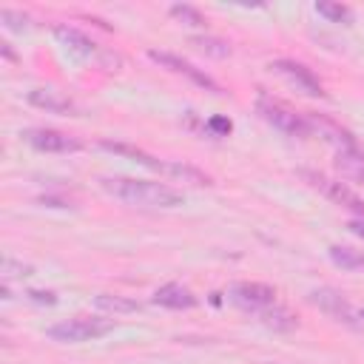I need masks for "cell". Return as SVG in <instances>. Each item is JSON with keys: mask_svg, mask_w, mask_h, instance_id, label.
<instances>
[{"mask_svg": "<svg viewBox=\"0 0 364 364\" xmlns=\"http://www.w3.org/2000/svg\"><path fill=\"white\" fill-rule=\"evenodd\" d=\"M102 191L125 205L134 208H179L185 196L162 182H148V179H131V176H105L100 179Z\"/></svg>", "mask_w": 364, "mask_h": 364, "instance_id": "cell-1", "label": "cell"}, {"mask_svg": "<svg viewBox=\"0 0 364 364\" xmlns=\"http://www.w3.org/2000/svg\"><path fill=\"white\" fill-rule=\"evenodd\" d=\"M256 111L259 117L273 125L276 131L287 134V136H310V125H307V117L304 114H296L290 105H284L282 100H273V97H259L256 102Z\"/></svg>", "mask_w": 364, "mask_h": 364, "instance_id": "cell-2", "label": "cell"}, {"mask_svg": "<svg viewBox=\"0 0 364 364\" xmlns=\"http://www.w3.org/2000/svg\"><path fill=\"white\" fill-rule=\"evenodd\" d=\"M111 330H114L111 318H68V321L51 324L46 330V336L60 344H80V341H94Z\"/></svg>", "mask_w": 364, "mask_h": 364, "instance_id": "cell-3", "label": "cell"}, {"mask_svg": "<svg viewBox=\"0 0 364 364\" xmlns=\"http://www.w3.org/2000/svg\"><path fill=\"white\" fill-rule=\"evenodd\" d=\"M301 179H307V185L310 188H316V191H321L330 202H336V205H341V208H347V210H353V213H358V216H364V202L344 185V182H338V179H330V176H324V173H316V171H301Z\"/></svg>", "mask_w": 364, "mask_h": 364, "instance_id": "cell-4", "label": "cell"}, {"mask_svg": "<svg viewBox=\"0 0 364 364\" xmlns=\"http://www.w3.org/2000/svg\"><path fill=\"white\" fill-rule=\"evenodd\" d=\"M228 299L247 313H262L264 307L276 304V290L262 282H236V284H230Z\"/></svg>", "mask_w": 364, "mask_h": 364, "instance_id": "cell-5", "label": "cell"}, {"mask_svg": "<svg viewBox=\"0 0 364 364\" xmlns=\"http://www.w3.org/2000/svg\"><path fill=\"white\" fill-rule=\"evenodd\" d=\"M23 139L31 148L43 151V154H71V151H80L82 148V142L77 136H68V134L54 131V128H28L23 134Z\"/></svg>", "mask_w": 364, "mask_h": 364, "instance_id": "cell-6", "label": "cell"}, {"mask_svg": "<svg viewBox=\"0 0 364 364\" xmlns=\"http://www.w3.org/2000/svg\"><path fill=\"white\" fill-rule=\"evenodd\" d=\"M270 68H273L279 77H284L290 85H296L299 91H304L307 97H324V88H321L318 77H316L310 68H304L301 63H296V60H273Z\"/></svg>", "mask_w": 364, "mask_h": 364, "instance_id": "cell-7", "label": "cell"}, {"mask_svg": "<svg viewBox=\"0 0 364 364\" xmlns=\"http://www.w3.org/2000/svg\"><path fill=\"white\" fill-rule=\"evenodd\" d=\"M148 57H151L154 63H159L162 68H168V71H173V74H185L191 82H196V85H202V88H208V91H213V94H222V88H219L208 74H202L199 68H193L188 60H182V57H176V54H168V51H148Z\"/></svg>", "mask_w": 364, "mask_h": 364, "instance_id": "cell-8", "label": "cell"}, {"mask_svg": "<svg viewBox=\"0 0 364 364\" xmlns=\"http://www.w3.org/2000/svg\"><path fill=\"white\" fill-rule=\"evenodd\" d=\"M310 301H313L318 310H324L330 318L355 327V313H353V307L347 304V299H344L341 293H336V290H330V287H318V290L310 293Z\"/></svg>", "mask_w": 364, "mask_h": 364, "instance_id": "cell-9", "label": "cell"}, {"mask_svg": "<svg viewBox=\"0 0 364 364\" xmlns=\"http://www.w3.org/2000/svg\"><path fill=\"white\" fill-rule=\"evenodd\" d=\"M304 117H307L310 131H318V136H324L327 142H333V145H336V151L358 148L355 136H353L347 128H341L338 122H333V119H327V117H321V114H304Z\"/></svg>", "mask_w": 364, "mask_h": 364, "instance_id": "cell-10", "label": "cell"}, {"mask_svg": "<svg viewBox=\"0 0 364 364\" xmlns=\"http://www.w3.org/2000/svg\"><path fill=\"white\" fill-rule=\"evenodd\" d=\"M28 102H31L34 108L48 111V114H65V117H68V114L77 111L74 100L65 97V94L57 91V88H34V91H28Z\"/></svg>", "mask_w": 364, "mask_h": 364, "instance_id": "cell-11", "label": "cell"}, {"mask_svg": "<svg viewBox=\"0 0 364 364\" xmlns=\"http://www.w3.org/2000/svg\"><path fill=\"white\" fill-rule=\"evenodd\" d=\"M154 301L159 307H168V310H191V307H196V296L188 287L176 284V282H168V284L156 287Z\"/></svg>", "mask_w": 364, "mask_h": 364, "instance_id": "cell-12", "label": "cell"}, {"mask_svg": "<svg viewBox=\"0 0 364 364\" xmlns=\"http://www.w3.org/2000/svg\"><path fill=\"white\" fill-rule=\"evenodd\" d=\"M336 171L341 173V179L358 182L364 185V151L361 148H347V151H336Z\"/></svg>", "mask_w": 364, "mask_h": 364, "instance_id": "cell-13", "label": "cell"}, {"mask_svg": "<svg viewBox=\"0 0 364 364\" xmlns=\"http://www.w3.org/2000/svg\"><path fill=\"white\" fill-rule=\"evenodd\" d=\"M54 37H57V43H60L65 51H71V54H77V57H91V54L97 51V46H94L82 31H77V28H71V26H54Z\"/></svg>", "mask_w": 364, "mask_h": 364, "instance_id": "cell-14", "label": "cell"}, {"mask_svg": "<svg viewBox=\"0 0 364 364\" xmlns=\"http://www.w3.org/2000/svg\"><path fill=\"white\" fill-rule=\"evenodd\" d=\"M151 171H159V173H165V176H171L176 182H188V185H210L208 173H202V171H196V168H191L185 162H162V159H156Z\"/></svg>", "mask_w": 364, "mask_h": 364, "instance_id": "cell-15", "label": "cell"}, {"mask_svg": "<svg viewBox=\"0 0 364 364\" xmlns=\"http://www.w3.org/2000/svg\"><path fill=\"white\" fill-rule=\"evenodd\" d=\"M259 316V321L267 327V330H276V333H290V330H296V316L287 310V307H282V304H270V307H264L262 313H256Z\"/></svg>", "mask_w": 364, "mask_h": 364, "instance_id": "cell-16", "label": "cell"}, {"mask_svg": "<svg viewBox=\"0 0 364 364\" xmlns=\"http://www.w3.org/2000/svg\"><path fill=\"white\" fill-rule=\"evenodd\" d=\"M327 253H330V262L341 270H361L364 267V250H355L347 245H333Z\"/></svg>", "mask_w": 364, "mask_h": 364, "instance_id": "cell-17", "label": "cell"}, {"mask_svg": "<svg viewBox=\"0 0 364 364\" xmlns=\"http://www.w3.org/2000/svg\"><path fill=\"white\" fill-rule=\"evenodd\" d=\"M100 148H105V151H111V154H119V156H128V159H134V162H139V165H145V168H154V162H156V156L145 154V151H142V148H136V145H125V142L102 139V142H100Z\"/></svg>", "mask_w": 364, "mask_h": 364, "instance_id": "cell-18", "label": "cell"}, {"mask_svg": "<svg viewBox=\"0 0 364 364\" xmlns=\"http://www.w3.org/2000/svg\"><path fill=\"white\" fill-rule=\"evenodd\" d=\"M94 307H97V310H105V313H136V310H139V301L125 299V296L100 293V296H94Z\"/></svg>", "mask_w": 364, "mask_h": 364, "instance_id": "cell-19", "label": "cell"}, {"mask_svg": "<svg viewBox=\"0 0 364 364\" xmlns=\"http://www.w3.org/2000/svg\"><path fill=\"white\" fill-rule=\"evenodd\" d=\"M191 46L208 57H230V43L222 40V37H210V34H199V37H191Z\"/></svg>", "mask_w": 364, "mask_h": 364, "instance_id": "cell-20", "label": "cell"}, {"mask_svg": "<svg viewBox=\"0 0 364 364\" xmlns=\"http://www.w3.org/2000/svg\"><path fill=\"white\" fill-rule=\"evenodd\" d=\"M316 11H318L321 17H327L330 23H341V26H350L353 17H355L350 6H344V3H333V0H318V3H316Z\"/></svg>", "mask_w": 364, "mask_h": 364, "instance_id": "cell-21", "label": "cell"}, {"mask_svg": "<svg viewBox=\"0 0 364 364\" xmlns=\"http://www.w3.org/2000/svg\"><path fill=\"white\" fill-rule=\"evenodd\" d=\"M171 17H176V20L185 23V26H193V28H205V26H208L205 14H202L199 9H193V6H188V3L171 6Z\"/></svg>", "mask_w": 364, "mask_h": 364, "instance_id": "cell-22", "label": "cell"}, {"mask_svg": "<svg viewBox=\"0 0 364 364\" xmlns=\"http://www.w3.org/2000/svg\"><path fill=\"white\" fill-rule=\"evenodd\" d=\"M0 23L11 31H28L31 28V20L20 11H11V9H0Z\"/></svg>", "mask_w": 364, "mask_h": 364, "instance_id": "cell-23", "label": "cell"}, {"mask_svg": "<svg viewBox=\"0 0 364 364\" xmlns=\"http://www.w3.org/2000/svg\"><path fill=\"white\" fill-rule=\"evenodd\" d=\"M23 279V276H31V267L28 264H20L14 259H3V279Z\"/></svg>", "mask_w": 364, "mask_h": 364, "instance_id": "cell-24", "label": "cell"}, {"mask_svg": "<svg viewBox=\"0 0 364 364\" xmlns=\"http://www.w3.org/2000/svg\"><path fill=\"white\" fill-rule=\"evenodd\" d=\"M230 128H233V122L225 119V117H210V119H208V131L216 134V136H228Z\"/></svg>", "mask_w": 364, "mask_h": 364, "instance_id": "cell-25", "label": "cell"}, {"mask_svg": "<svg viewBox=\"0 0 364 364\" xmlns=\"http://www.w3.org/2000/svg\"><path fill=\"white\" fill-rule=\"evenodd\" d=\"M26 296H28V301H34V304H57V296H54L51 290H28Z\"/></svg>", "mask_w": 364, "mask_h": 364, "instance_id": "cell-26", "label": "cell"}, {"mask_svg": "<svg viewBox=\"0 0 364 364\" xmlns=\"http://www.w3.org/2000/svg\"><path fill=\"white\" fill-rule=\"evenodd\" d=\"M347 228H350V230H353L355 236H361V239H364V216H358V219H353V222H350Z\"/></svg>", "mask_w": 364, "mask_h": 364, "instance_id": "cell-27", "label": "cell"}, {"mask_svg": "<svg viewBox=\"0 0 364 364\" xmlns=\"http://www.w3.org/2000/svg\"><path fill=\"white\" fill-rule=\"evenodd\" d=\"M0 54H3L9 63H17V54L11 51V46H9V43H0Z\"/></svg>", "mask_w": 364, "mask_h": 364, "instance_id": "cell-28", "label": "cell"}, {"mask_svg": "<svg viewBox=\"0 0 364 364\" xmlns=\"http://www.w3.org/2000/svg\"><path fill=\"white\" fill-rule=\"evenodd\" d=\"M361 318H364V313H361Z\"/></svg>", "mask_w": 364, "mask_h": 364, "instance_id": "cell-29", "label": "cell"}]
</instances>
